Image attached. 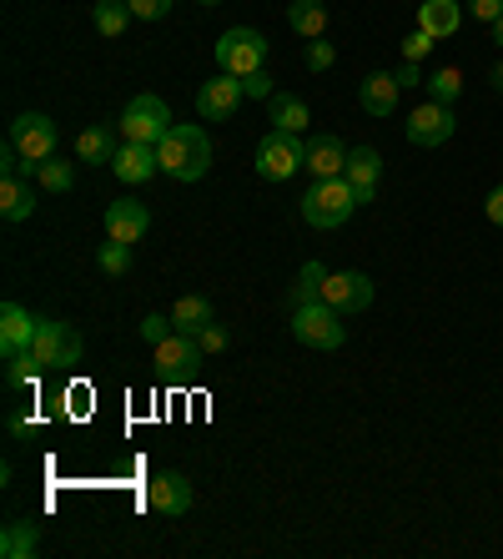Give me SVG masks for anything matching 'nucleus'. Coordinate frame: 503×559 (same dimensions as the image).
<instances>
[{"instance_id":"nucleus-2","label":"nucleus","mask_w":503,"mask_h":559,"mask_svg":"<svg viewBox=\"0 0 503 559\" xmlns=\"http://www.w3.org/2000/svg\"><path fill=\"white\" fill-rule=\"evenodd\" d=\"M352 207H358V197H352L348 177H327V182H312L308 192H302V222L318 227V233L343 227V222L352 217Z\"/></svg>"},{"instance_id":"nucleus-45","label":"nucleus","mask_w":503,"mask_h":559,"mask_svg":"<svg viewBox=\"0 0 503 559\" xmlns=\"http://www.w3.org/2000/svg\"><path fill=\"white\" fill-rule=\"evenodd\" d=\"M196 5H221V0H196Z\"/></svg>"},{"instance_id":"nucleus-23","label":"nucleus","mask_w":503,"mask_h":559,"mask_svg":"<svg viewBox=\"0 0 503 559\" xmlns=\"http://www.w3.org/2000/svg\"><path fill=\"white\" fill-rule=\"evenodd\" d=\"M40 549V530L31 520H11L0 530V559H31Z\"/></svg>"},{"instance_id":"nucleus-3","label":"nucleus","mask_w":503,"mask_h":559,"mask_svg":"<svg viewBox=\"0 0 503 559\" xmlns=\"http://www.w3.org/2000/svg\"><path fill=\"white\" fill-rule=\"evenodd\" d=\"M292 338L302 343V348L337 353L348 343V323H343L337 308H327L323 298H312V302H302V308H292Z\"/></svg>"},{"instance_id":"nucleus-38","label":"nucleus","mask_w":503,"mask_h":559,"mask_svg":"<svg viewBox=\"0 0 503 559\" xmlns=\"http://www.w3.org/2000/svg\"><path fill=\"white\" fill-rule=\"evenodd\" d=\"M196 343H202V353H221V348H227V328H221V323H207L202 333H196Z\"/></svg>"},{"instance_id":"nucleus-39","label":"nucleus","mask_w":503,"mask_h":559,"mask_svg":"<svg viewBox=\"0 0 503 559\" xmlns=\"http://www.w3.org/2000/svg\"><path fill=\"white\" fill-rule=\"evenodd\" d=\"M393 76H398V86H403V92H408V86H423V61H403L398 66V71H393Z\"/></svg>"},{"instance_id":"nucleus-13","label":"nucleus","mask_w":503,"mask_h":559,"mask_svg":"<svg viewBox=\"0 0 503 559\" xmlns=\"http://www.w3.org/2000/svg\"><path fill=\"white\" fill-rule=\"evenodd\" d=\"M146 233H152V212H146L136 197H117V202L106 207V237H111V242L136 248Z\"/></svg>"},{"instance_id":"nucleus-42","label":"nucleus","mask_w":503,"mask_h":559,"mask_svg":"<svg viewBox=\"0 0 503 559\" xmlns=\"http://www.w3.org/2000/svg\"><path fill=\"white\" fill-rule=\"evenodd\" d=\"M5 429H11V433H15V439H26V433H31V429H36V424H31V418H26V414H11V424H5Z\"/></svg>"},{"instance_id":"nucleus-36","label":"nucleus","mask_w":503,"mask_h":559,"mask_svg":"<svg viewBox=\"0 0 503 559\" xmlns=\"http://www.w3.org/2000/svg\"><path fill=\"white\" fill-rule=\"evenodd\" d=\"M127 5L136 21H161V15H171V0H127Z\"/></svg>"},{"instance_id":"nucleus-9","label":"nucleus","mask_w":503,"mask_h":559,"mask_svg":"<svg viewBox=\"0 0 503 559\" xmlns=\"http://www.w3.org/2000/svg\"><path fill=\"white\" fill-rule=\"evenodd\" d=\"M242 102H247L242 76H232V71H217L212 81H202V86H196V117H202V121H232V111Z\"/></svg>"},{"instance_id":"nucleus-18","label":"nucleus","mask_w":503,"mask_h":559,"mask_svg":"<svg viewBox=\"0 0 503 559\" xmlns=\"http://www.w3.org/2000/svg\"><path fill=\"white\" fill-rule=\"evenodd\" d=\"M31 338H36V312H26L21 302H5L0 308V353L15 358L31 348Z\"/></svg>"},{"instance_id":"nucleus-40","label":"nucleus","mask_w":503,"mask_h":559,"mask_svg":"<svg viewBox=\"0 0 503 559\" xmlns=\"http://www.w3.org/2000/svg\"><path fill=\"white\" fill-rule=\"evenodd\" d=\"M468 11H474V21H489L493 26V21L503 15V0H468Z\"/></svg>"},{"instance_id":"nucleus-5","label":"nucleus","mask_w":503,"mask_h":559,"mask_svg":"<svg viewBox=\"0 0 503 559\" xmlns=\"http://www.w3.org/2000/svg\"><path fill=\"white\" fill-rule=\"evenodd\" d=\"M5 142L21 152V162H26V177L36 182V167L56 156V121L46 117V111H26V117L11 121V136H5Z\"/></svg>"},{"instance_id":"nucleus-10","label":"nucleus","mask_w":503,"mask_h":559,"mask_svg":"<svg viewBox=\"0 0 503 559\" xmlns=\"http://www.w3.org/2000/svg\"><path fill=\"white\" fill-rule=\"evenodd\" d=\"M202 358H207V353H202V343H196L192 333H171V338L156 343V373L167 378V383H181V378H192Z\"/></svg>"},{"instance_id":"nucleus-26","label":"nucleus","mask_w":503,"mask_h":559,"mask_svg":"<svg viewBox=\"0 0 503 559\" xmlns=\"http://www.w3.org/2000/svg\"><path fill=\"white\" fill-rule=\"evenodd\" d=\"M171 323H177V333H192L196 338V333L212 323V302L187 293V298H177V308H171Z\"/></svg>"},{"instance_id":"nucleus-20","label":"nucleus","mask_w":503,"mask_h":559,"mask_svg":"<svg viewBox=\"0 0 503 559\" xmlns=\"http://www.w3.org/2000/svg\"><path fill=\"white\" fill-rule=\"evenodd\" d=\"M418 26L433 40L453 36V31L464 26V5H458V0H418Z\"/></svg>"},{"instance_id":"nucleus-44","label":"nucleus","mask_w":503,"mask_h":559,"mask_svg":"<svg viewBox=\"0 0 503 559\" xmlns=\"http://www.w3.org/2000/svg\"><path fill=\"white\" fill-rule=\"evenodd\" d=\"M493 40H499V46H503V15H499V21H493Z\"/></svg>"},{"instance_id":"nucleus-4","label":"nucleus","mask_w":503,"mask_h":559,"mask_svg":"<svg viewBox=\"0 0 503 559\" xmlns=\"http://www.w3.org/2000/svg\"><path fill=\"white\" fill-rule=\"evenodd\" d=\"M171 127H177V121H171L167 102H161V96H152V92L131 96L127 111H121V121H117L121 136H127V142H142V146H161V136H167Z\"/></svg>"},{"instance_id":"nucleus-7","label":"nucleus","mask_w":503,"mask_h":559,"mask_svg":"<svg viewBox=\"0 0 503 559\" xmlns=\"http://www.w3.org/2000/svg\"><path fill=\"white\" fill-rule=\"evenodd\" d=\"M302 162H308V136H297V131L272 127L258 142V177H267V182H287Z\"/></svg>"},{"instance_id":"nucleus-30","label":"nucleus","mask_w":503,"mask_h":559,"mask_svg":"<svg viewBox=\"0 0 503 559\" xmlns=\"http://www.w3.org/2000/svg\"><path fill=\"white\" fill-rule=\"evenodd\" d=\"M40 373H46V368L36 364V353H31V348L15 353V358H5V389H11V393H15V389H31Z\"/></svg>"},{"instance_id":"nucleus-14","label":"nucleus","mask_w":503,"mask_h":559,"mask_svg":"<svg viewBox=\"0 0 503 559\" xmlns=\"http://www.w3.org/2000/svg\"><path fill=\"white\" fill-rule=\"evenodd\" d=\"M146 504H152L156 514H167V520L192 514V479H187V474H177V468L156 474V479L146 484Z\"/></svg>"},{"instance_id":"nucleus-28","label":"nucleus","mask_w":503,"mask_h":559,"mask_svg":"<svg viewBox=\"0 0 503 559\" xmlns=\"http://www.w3.org/2000/svg\"><path fill=\"white\" fill-rule=\"evenodd\" d=\"M423 86H428V102H443V106H453L458 96H464V76H458V66H439Z\"/></svg>"},{"instance_id":"nucleus-24","label":"nucleus","mask_w":503,"mask_h":559,"mask_svg":"<svg viewBox=\"0 0 503 559\" xmlns=\"http://www.w3.org/2000/svg\"><path fill=\"white\" fill-rule=\"evenodd\" d=\"M287 26L302 40H318L327 31V5L323 0H292V5H287Z\"/></svg>"},{"instance_id":"nucleus-37","label":"nucleus","mask_w":503,"mask_h":559,"mask_svg":"<svg viewBox=\"0 0 503 559\" xmlns=\"http://www.w3.org/2000/svg\"><path fill=\"white\" fill-rule=\"evenodd\" d=\"M242 92L258 96V102H272V76H267V66H262V71H252V76H242Z\"/></svg>"},{"instance_id":"nucleus-11","label":"nucleus","mask_w":503,"mask_h":559,"mask_svg":"<svg viewBox=\"0 0 503 559\" xmlns=\"http://www.w3.org/2000/svg\"><path fill=\"white\" fill-rule=\"evenodd\" d=\"M403 131H408L414 146H443L453 131H458V117H453V106H443V102H423L414 117L403 121Z\"/></svg>"},{"instance_id":"nucleus-41","label":"nucleus","mask_w":503,"mask_h":559,"mask_svg":"<svg viewBox=\"0 0 503 559\" xmlns=\"http://www.w3.org/2000/svg\"><path fill=\"white\" fill-rule=\"evenodd\" d=\"M483 212H489V222H493V227H503V182L489 192V202H483Z\"/></svg>"},{"instance_id":"nucleus-32","label":"nucleus","mask_w":503,"mask_h":559,"mask_svg":"<svg viewBox=\"0 0 503 559\" xmlns=\"http://www.w3.org/2000/svg\"><path fill=\"white\" fill-rule=\"evenodd\" d=\"M96 262H101V273L127 277L131 273V248H127V242H111V237H106L101 252H96Z\"/></svg>"},{"instance_id":"nucleus-16","label":"nucleus","mask_w":503,"mask_h":559,"mask_svg":"<svg viewBox=\"0 0 503 559\" xmlns=\"http://www.w3.org/2000/svg\"><path fill=\"white\" fill-rule=\"evenodd\" d=\"M352 182V197H358V207H368L378 197V177H383V156L378 146H352L348 152V171H343Z\"/></svg>"},{"instance_id":"nucleus-34","label":"nucleus","mask_w":503,"mask_h":559,"mask_svg":"<svg viewBox=\"0 0 503 559\" xmlns=\"http://www.w3.org/2000/svg\"><path fill=\"white\" fill-rule=\"evenodd\" d=\"M302 61H308V71H333L337 51H333V46H327L323 36H318V40H308V51H302Z\"/></svg>"},{"instance_id":"nucleus-21","label":"nucleus","mask_w":503,"mask_h":559,"mask_svg":"<svg viewBox=\"0 0 503 559\" xmlns=\"http://www.w3.org/2000/svg\"><path fill=\"white\" fill-rule=\"evenodd\" d=\"M267 121L277 131H297V136H302V131L312 127V111H308V102H302V96H292V92H277L267 102Z\"/></svg>"},{"instance_id":"nucleus-1","label":"nucleus","mask_w":503,"mask_h":559,"mask_svg":"<svg viewBox=\"0 0 503 559\" xmlns=\"http://www.w3.org/2000/svg\"><path fill=\"white\" fill-rule=\"evenodd\" d=\"M156 162H161V171H167L171 182H202V177H207V167H212L207 131L196 127V121L171 127L167 136H161V146H156Z\"/></svg>"},{"instance_id":"nucleus-25","label":"nucleus","mask_w":503,"mask_h":559,"mask_svg":"<svg viewBox=\"0 0 503 559\" xmlns=\"http://www.w3.org/2000/svg\"><path fill=\"white\" fill-rule=\"evenodd\" d=\"M76 156H81V162H91V167H111V156H117L111 131H106V127H86L76 136Z\"/></svg>"},{"instance_id":"nucleus-6","label":"nucleus","mask_w":503,"mask_h":559,"mask_svg":"<svg viewBox=\"0 0 503 559\" xmlns=\"http://www.w3.org/2000/svg\"><path fill=\"white\" fill-rule=\"evenodd\" d=\"M36 364L51 373V368H76L81 364V333L71 323H56V318H40L36 312V338H31Z\"/></svg>"},{"instance_id":"nucleus-22","label":"nucleus","mask_w":503,"mask_h":559,"mask_svg":"<svg viewBox=\"0 0 503 559\" xmlns=\"http://www.w3.org/2000/svg\"><path fill=\"white\" fill-rule=\"evenodd\" d=\"M31 212H36V187H31V177H5V182H0V217L26 222Z\"/></svg>"},{"instance_id":"nucleus-29","label":"nucleus","mask_w":503,"mask_h":559,"mask_svg":"<svg viewBox=\"0 0 503 559\" xmlns=\"http://www.w3.org/2000/svg\"><path fill=\"white\" fill-rule=\"evenodd\" d=\"M323 283H327V267H323V262H318V258L302 262V273H297V287L287 293V302H292V308H302V302H312L318 293H323Z\"/></svg>"},{"instance_id":"nucleus-8","label":"nucleus","mask_w":503,"mask_h":559,"mask_svg":"<svg viewBox=\"0 0 503 559\" xmlns=\"http://www.w3.org/2000/svg\"><path fill=\"white\" fill-rule=\"evenodd\" d=\"M267 36L252 26H232V31H221L217 40V66L221 71H232V76H252V71H262L267 66Z\"/></svg>"},{"instance_id":"nucleus-17","label":"nucleus","mask_w":503,"mask_h":559,"mask_svg":"<svg viewBox=\"0 0 503 559\" xmlns=\"http://www.w3.org/2000/svg\"><path fill=\"white\" fill-rule=\"evenodd\" d=\"M111 171H117L127 187H142L152 182V171H161V162H156V146H142V142H121L117 156H111Z\"/></svg>"},{"instance_id":"nucleus-12","label":"nucleus","mask_w":503,"mask_h":559,"mask_svg":"<svg viewBox=\"0 0 503 559\" xmlns=\"http://www.w3.org/2000/svg\"><path fill=\"white\" fill-rule=\"evenodd\" d=\"M318 298L348 318V312H362L368 302H373V277L368 273H327V283H323Z\"/></svg>"},{"instance_id":"nucleus-31","label":"nucleus","mask_w":503,"mask_h":559,"mask_svg":"<svg viewBox=\"0 0 503 559\" xmlns=\"http://www.w3.org/2000/svg\"><path fill=\"white\" fill-rule=\"evenodd\" d=\"M36 182L46 187V192H71V187H76V171H71V162H40L36 167Z\"/></svg>"},{"instance_id":"nucleus-19","label":"nucleus","mask_w":503,"mask_h":559,"mask_svg":"<svg viewBox=\"0 0 503 559\" xmlns=\"http://www.w3.org/2000/svg\"><path fill=\"white\" fill-rule=\"evenodd\" d=\"M398 96H403V86L393 71H373V76H362V86H358V106L368 117H393Z\"/></svg>"},{"instance_id":"nucleus-33","label":"nucleus","mask_w":503,"mask_h":559,"mask_svg":"<svg viewBox=\"0 0 503 559\" xmlns=\"http://www.w3.org/2000/svg\"><path fill=\"white\" fill-rule=\"evenodd\" d=\"M136 333H142V343H152V348H156L161 338H171V333H177V323H171V318H161V312H146Z\"/></svg>"},{"instance_id":"nucleus-27","label":"nucleus","mask_w":503,"mask_h":559,"mask_svg":"<svg viewBox=\"0 0 503 559\" xmlns=\"http://www.w3.org/2000/svg\"><path fill=\"white\" fill-rule=\"evenodd\" d=\"M131 21H136V15H131V5H127V0H101V5L91 11V26L101 31L106 40H117L121 31L131 26Z\"/></svg>"},{"instance_id":"nucleus-15","label":"nucleus","mask_w":503,"mask_h":559,"mask_svg":"<svg viewBox=\"0 0 503 559\" xmlns=\"http://www.w3.org/2000/svg\"><path fill=\"white\" fill-rule=\"evenodd\" d=\"M302 167L312 171V182L343 177V171H348V146L337 142L333 131H318V136H308V162H302Z\"/></svg>"},{"instance_id":"nucleus-43","label":"nucleus","mask_w":503,"mask_h":559,"mask_svg":"<svg viewBox=\"0 0 503 559\" xmlns=\"http://www.w3.org/2000/svg\"><path fill=\"white\" fill-rule=\"evenodd\" d=\"M489 81H493V92L503 96V61H499V66H493V71H489Z\"/></svg>"},{"instance_id":"nucleus-35","label":"nucleus","mask_w":503,"mask_h":559,"mask_svg":"<svg viewBox=\"0 0 503 559\" xmlns=\"http://www.w3.org/2000/svg\"><path fill=\"white\" fill-rule=\"evenodd\" d=\"M428 51H433V36H428L423 26H418L414 36H403V61H423Z\"/></svg>"}]
</instances>
